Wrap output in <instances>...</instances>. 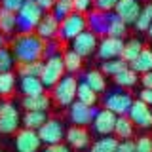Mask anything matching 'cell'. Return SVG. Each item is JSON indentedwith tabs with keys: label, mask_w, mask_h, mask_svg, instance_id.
Segmentation results:
<instances>
[{
	"label": "cell",
	"mask_w": 152,
	"mask_h": 152,
	"mask_svg": "<svg viewBox=\"0 0 152 152\" xmlns=\"http://www.w3.org/2000/svg\"><path fill=\"white\" fill-rule=\"evenodd\" d=\"M44 40L32 32H23L13 38V59L17 63H31L40 61L44 55Z\"/></svg>",
	"instance_id": "cell-1"
},
{
	"label": "cell",
	"mask_w": 152,
	"mask_h": 152,
	"mask_svg": "<svg viewBox=\"0 0 152 152\" xmlns=\"http://www.w3.org/2000/svg\"><path fill=\"white\" fill-rule=\"evenodd\" d=\"M76 89H78V80L76 76H63L53 86V99L59 107H70L76 101Z\"/></svg>",
	"instance_id": "cell-2"
},
{
	"label": "cell",
	"mask_w": 152,
	"mask_h": 152,
	"mask_svg": "<svg viewBox=\"0 0 152 152\" xmlns=\"http://www.w3.org/2000/svg\"><path fill=\"white\" fill-rule=\"evenodd\" d=\"M65 65H63V57L61 55H48L46 63L42 66V74L40 80L44 84V88H53V86L59 82L65 76Z\"/></svg>",
	"instance_id": "cell-3"
},
{
	"label": "cell",
	"mask_w": 152,
	"mask_h": 152,
	"mask_svg": "<svg viewBox=\"0 0 152 152\" xmlns=\"http://www.w3.org/2000/svg\"><path fill=\"white\" fill-rule=\"evenodd\" d=\"M42 15H44V12L40 10V6L34 0H25L21 10L17 12V27H21L23 32H31L40 23Z\"/></svg>",
	"instance_id": "cell-4"
},
{
	"label": "cell",
	"mask_w": 152,
	"mask_h": 152,
	"mask_svg": "<svg viewBox=\"0 0 152 152\" xmlns=\"http://www.w3.org/2000/svg\"><path fill=\"white\" fill-rule=\"evenodd\" d=\"M84 31H88V19L84 17V13L72 12L70 15H66L63 21H59V34L65 40H74L78 34H82Z\"/></svg>",
	"instance_id": "cell-5"
},
{
	"label": "cell",
	"mask_w": 152,
	"mask_h": 152,
	"mask_svg": "<svg viewBox=\"0 0 152 152\" xmlns=\"http://www.w3.org/2000/svg\"><path fill=\"white\" fill-rule=\"evenodd\" d=\"M36 133H38V137H40V141L44 142L46 146H50V145H59V142H63L66 129H65V126L59 120H55V118H48L46 124Z\"/></svg>",
	"instance_id": "cell-6"
},
{
	"label": "cell",
	"mask_w": 152,
	"mask_h": 152,
	"mask_svg": "<svg viewBox=\"0 0 152 152\" xmlns=\"http://www.w3.org/2000/svg\"><path fill=\"white\" fill-rule=\"evenodd\" d=\"M19 124H21V116H19L15 104L8 101L0 103V133H4V135L15 133L19 129Z\"/></svg>",
	"instance_id": "cell-7"
},
{
	"label": "cell",
	"mask_w": 152,
	"mask_h": 152,
	"mask_svg": "<svg viewBox=\"0 0 152 152\" xmlns=\"http://www.w3.org/2000/svg\"><path fill=\"white\" fill-rule=\"evenodd\" d=\"M131 103H133L131 95L126 91H112L104 97V108L114 112L116 116H124V114L129 112Z\"/></svg>",
	"instance_id": "cell-8"
},
{
	"label": "cell",
	"mask_w": 152,
	"mask_h": 152,
	"mask_svg": "<svg viewBox=\"0 0 152 152\" xmlns=\"http://www.w3.org/2000/svg\"><path fill=\"white\" fill-rule=\"evenodd\" d=\"M42 146V141L34 129H17L15 131V150L17 152H38Z\"/></svg>",
	"instance_id": "cell-9"
},
{
	"label": "cell",
	"mask_w": 152,
	"mask_h": 152,
	"mask_svg": "<svg viewBox=\"0 0 152 152\" xmlns=\"http://www.w3.org/2000/svg\"><path fill=\"white\" fill-rule=\"evenodd\" d=\"M97 36H95V32L91 31H84L82 34H78L72 40V51H76L80 57H88V55H93L95 51H97Z\"/></svg>",
	"instance_id": "cell-10"
},
{
	"label": "cell",
	"mask_w": 152,
	"mask_h": 152,
	"mask_svg": "<svg viewBox=\"0 0 152 152\" xmlns=\"http://www.w3.org/2000/svg\"><path fill=\"white\" fill-rule=\"evenodd\" d=\"M116 114L107 110V108H103V110H97L93 116V131L99 133V135L107 137L110 135V133H114V126H116Z\"/></svg>",
	"instance_id": "cell-11"
},
{
	"label": "cell",
	"mask_w": 152,
	"mask_h": 152,
	"mask_svg": "<svg viewBox=\"0 0 152 152\" xmlns=\"http://www.w3.org/2000/svg\"><path fill=\"white\" fill-rule=\"evenodd\" d=\"M122 48H124V40L122 38H112L107 36L99 42L97 46V55L101 61H110V59H118L122 53Z\"/></svg>",
	"instance_id": "cell-12"
},
{
	"label": "cell",
	"mask_w": 152,
	"mask_h": 152,
	"mask_svg": "<svg viewBox=\"0 0 152 152\" xmlns=\"http://www.w3.org/2000/svg\"><path fill=\"white\" fill-rule=\"evenodd\" d=\"M127 114H129V120L133 122V126H137V127H150L152 126V110L148 104H145L141 99L131 103V108Z\"/></svg>",
	"instance_id": "cell-13"
},
{
	"label": "cell",
	"mask_w": 152,
	"mask_h": 152,
	"mask_svg": "<svg viewBox=\"0 0 152 152\" xmlns=\"http://www.w3.org/2000/svg\"><path fill=\"white\" fill-rule=\"evenodd\" d=\"M114 13L122 19L126 25H133L137 21L141 13V4L137 0H118L116 8H114Z\"/></svg>",
	"instance_id": "cell-14"
},
{
	"label": "cell",
	"mask_w": 152,
	"mask_h": 152,
	"mask_svg": "<svg viewBox=\"0 0 152 152\" xmlns=\"http://www.w3.org/2000/svg\"><path fill=\"white\" fill-rule=\"evenodd\" d=\"M65 139L69 142V148H74V150H84L89 146V133L82 126L69 127L65 133Z\"/></svg>",
	"instance_id": "cell-15"
},
{
	"label": "cell",
	"mask_w": 152,
	"mask_h": 152,
	"mask_svg": "<svg viewBox=\"0 0 152 152\" xmlns=\"http://www.w3.org/2000/svg\"><path fill=\"white\" fill-rule=\"evenodd\" d=\"M95 110L93 107H88V104H82L80 101H74L70 104V120H72L74 126H82L86 127L88 124L93 122Z\"/></svg>",
	"instance_id": "cell-16"
},
{
	"label": "cell",
	"mask_w": 152,
	"mask_h": 152,
	"mask_svg": "<svg viewBox=\"0 0 152 152\" xmlns=\"http://www.w3.org/2000/svg\"><path fill=\"white\" fill-rule=\"evenodd\" d=\"M59 34V21L55 19L53 13H46L42 15L40 23L36 25V36H40L42 40H50Z\"/></svg>",
	"instance_id": "cell-17"
},
{
	"label": "cell",
	"mask_w": 152,
	"mask_h": 152,
	"mask_svg": "<svg viewBox=\"0 0 152 152\" xmlns=\"http://www.w3.org/2000/svg\"><path fill=\"white\" fill-rule=\"evenodd\" d=\"M19 89L25 97H32V95H40L44 93V84L38 76H21V82H19Z\"/></svg>",
	"instance_id": "cell-18"
},
{
	"label": "cell",
	"mask_w": 152,
	"mask_h": 152,
	"mask_svg": "<svg viewBox=\"0 0 152 152\" xmlns=\"http://www.w3.org/2000/svg\"><path fill=\"white\" fill-rule=\"evenodd\" d=\"M51 104V99L46 93L32 95V97H23V108L25 110H38V112H48Z\"/></svg>",
	"instance_id": "cell-19"
},
{
	"label": "cell",
	"mask_w": 152,
	"mask_h": 152,
	"mask_svg": "<svg viewBox=\"0 0 152 152\" xmlns=\"http://www.w3.org/2000/svg\"><path fill=\"white\" fill-rule=\"evenodd\" d=\"M145 50L142 48V42L137 40V38H131V40L124 42V48H122V53H120V59L126 61V63H133L137 59V55Z\"/></svg>",
	"instance_id": "cell-20"
},
{
	"label": "cell",
	"mask_w": 152,
	"mask_h": 152,
	"mask_svg": "<svg viewBox=\"0 0 152 152\" xmlns=\"http://www.w3.org/2000/svg\"><path fill=\"white\" fill-rule=\"evenodd\" d=\"M127 32V25L122 21L116 13H110L108 12V23H107V36H112V38H124Z\"/></svg>",
	"instance_id": "cell-21"
},
{
	"label": "cell",
	"mask_w": 152,
	"mask_h": 152,
	"mask_svg": "<svg viewBox=\"0 0 152 152\" xmlns=\"http://www.w3.org/2000/svg\"><path fill=\"white\" fill-rule=\"evenodd\" d=\"M46 120H48L46 112L27 110L25 116L21 118V124H23V127H27V129H34V131H38V129H40V127L46 124Z\"/></svg>",
	"instance_id": "cell-22"
},
{
	"label": "cell",
	"mask_w": 152,
	"mask_h": 152,
	"mask_svg": "<svg viewBox=\"0 0 152 152\" xmlns=\"http://www.w3.org/2000/svg\"><path fill=\"white\" fill-rule=\"evenodd\" d=\"M84 82L88 84L97 95L107 89V78H104V74L101 70H88L86 76H84Z\"/></svg>",
	"instance_id": "cell-23"
},
{
	"label": "cell",
	"mask_w": 152,
	"mask_h": 152,
	"mask_svg": "<svg viewBox=\"0 0 152 152\" xmlns=\"http://www.w3.org/2000/svg\"><path fill=\"white\" fill-rule=\"evenodd\" d=\"M131 65V69L135 70V72H141V74H145V72H150L152 70V50H142L139 55H137V59L133 61Z\"/></svg>",
	"instance_id": "cell-24"
},
{
	"label": "cell",
	"mask_w": 152,
	"mask_h": 152,
	"mask_svg": "<svg viewBox=\"0 0 152 152\" xmlns=\"http://www.w3.org/2000/svg\"><path fill=\"white\" fill-rule=\"evenodd\" d=\"M76 101H80L82 104L93 107L97 103V93L93 91L86 82H78V89H76Z\"/></svg>",
	"instance_id": "cell-25"
},
{
	"label": "cell",
	"mask_w": 152,
	"mask_h": 152,
	"mask_svg": "<svg viewBox=\"0 0 152 152\" xmlns=\"http://www.w3.org/2000/svg\"><path fill=\"white\" fill-rule=\"evenodd\" d=\"M114 135L120 137V141L124 139H131L133 137V122L126 116H118L116 118V126H114Z\"/></svg>",
	"instance_id": "cell-26"
},
{
	"label": "cell",
	"mask_w": 152,
	"mask_h": 152,
	"mask_svg": "<svg viewBox=\"0 0 152 152\" xmlns=\"http://www.w3.org/2000/svg\"><path fill=\"white\" fill-rule=\"evenodd\" d=\"M116 148H118V139L107 135V137H101V139L95 141L89 152H116Z\"/></svg>",
	"instance_id": "cell-27"
},
{
	"label": "cell",
	"mask_w": 152,
	"mask_h": 152,
	"mask_svg": "<svg viewBox=\"0 0 152 152\" xmlns=\"http://www.w3.org/2000/svg\"><path fill=\"white\" fill-rule=\"evenodd\" d=\"M17 27V15L6 10H0V32L4 34H12Z\"/></svg>",
	"instance_id": "cell-28"
},
{
	"label": "cell",
	"mask_w": 152,
	"mask_h": 152,
	"mask_svg": "<svg viewBox=\"0 0 152 152\" xmlns=\"http://www.w3.org/2000/svg\"><path fill=\"white\" fill-rule=\"evenodd\" d=\"M63 65H65V70H66V72L76 74L80 69H82V57L76 53V51L69 50V51L63 55Z\"/></svg>",
	"instance_id": "cell-29"
},
{
	"label": "cell",
	"mask_w": 152,
	"mask_h": 152,
	"mask_svg": "<svg viewBox=\"0 0 152 152\" xmlns=\"http://www.w3.org/2000/svg\"><path fill=\"white\" fill-rule=\"evenodd\" d=\"M42 66H44V63H42V61L19 63V65H17V72H19V76H38V78H40Z\"/></svg>",
	"instance_id": "cell-30"
},
{
	"label": "cell",
	"mask_w": 152,
	"mask_h": 152,
	"mask_svg": "<svg viewBox=\"0 0 152 152\" xmlns=\"http://www.w3.org/2000/svg\"><path fill=\"white\" fill-rule=\"evenodd\" d=\"M114 82L118 86H122V88H131V86L137 84V72L127 66V69H124L122 72H118L114 76Z\"/></svg>",
	"instance_id": "cell-31"
},
{
	"label": "cell",
	"mask_w": 152,
	"mask_h": 152,
	"mask_svg": "<svg viewBox=\"0 0 152 152\" xmlns=\"http://www.w3.org/2000/svg\"><path fill=\"white\" fill-rule=\"evenodd\" d=\"M74 12V4L72 0H55V6H53V15L57 21H63L66 15Z\"/></svg>",
	"instance_id": "cell-32"
},
{
	"label": "cell",
	"mask_w": 152,
	"mask_h": 152,
	"mask_svg": "<svg viewBox=\"0 0 152 152\" xmlns=\"http://www.w3.org/2000/svg\"><path fill=\"white\" fill-rule=\"evenodd\" d=\"M124 69H127V63L122 61L120 57L118 59H110V61H104L101 65V72L107 74V76H116L118 72H122Z\"/></svg>",
	"instance_id": "cell-33"
},
{
	"label": "cell",
	"mask_w": 152,
	"mask_h": 152,
	"mask_svg": "<svg viewBox=\"0 0 152 152\" xmlns=\"http://www.w3.org/2000/svg\"><path fill=\"white\" fill-rule=\"evenodd\" d=\"M15 88V74L13 72H0V95H10Z\"/></svg>",
	"instance_id": "cell-34"
},
{
	"label": "cell",
	"mask_w": 152,
	"mask_h": 152,
	"mask_svg": "<svg viewBox=\"0 0 152 152\" xmlns=\"http://www.w3.org/2000/svg\"><path fill=\"white\" fill-rule=\"evenodd\" d=\"M13 53L12 51H8L6 48H2L0 50V72H12L13 69Z\"/></svg>",
	"instance_id": "cell-35"
},
{
	"label": "cell",
	"mask_w": 152,
	"mask_h": 152,
	"mask_svg": "<svg viewBox=\"0 0 152 152\" xmlns=\"http://www.w3.org/2000/svg\"><path fill=\"white\" fill-rule=\"evenodd\" d=\"M135 152H152V139L148 135H142L135 141Z\"/></svg>",
	"instance_id": "cell-36"
},
{
	"label": "cell",
	"mask_w": 152,
	"mask_h": 152,
	"mask_svg": "<svg viewBox=\"0 0 152 152\" xmlns=\"http://www.w3.org/2000/svg\"><path fill=\"white\" fill-rule=\"evenodd\" d=\"M23 2H25V0H2V10L12 12V13H17L19 10H21Z\"/></svg>",
	"instance_id": "cell-37"
},
{
	"label": "cell",
	"mask_w": 152,
	"mask_h": 152,
	"mask_svg": "<svg viewBox=\"0 0 152 152\" xmlns=\"http://www.w3.org/2000/svg\"><path fill=\"white\" fill-rule=\"evenodd\" d=\"M150 23H152V19L146 15V13H142V10H141V13H139V17H137V21L133 23V25L137 27V31H148V27H150Z\"/></svg>",
	"instance_id": "cell-38"
},
{
	"label": "cell",
	"mask_w": 152,
	"mask_h": 152,
	"mask_svg": "<svg viewBox=\"0 0 152 152\" xmlns=\"http://www.w3.org/2000/svg\"><path fill=\"white\" fill-rule=\"evenodd\" d=\"M116 4H118V0H95L97 10H99V12H104V13L112 12V10L116 8Z\"/></svg>",
	"instance_id": "cell-39"
},
{
	"label": "cell",
	"mask_w": 152,
	"mask_h": 152,
	"mask_svg": "<svg viewBox=\"0 0 152 152\" xmlns=\"http://www.w3.org/2000/svg\"><path fill=\"white\" fill-rule=\"evenodd\" d=\"M72 4H74V12H78V13H86L89 8H91L93 0H72Z\"/></svg>",
	"instance_id": "cell-40"
},
{
	"label": "cell",
	"mask_w": 152,
	"mask_h": 152,
	"mask_svg": "<svg viewBox=\"0 0 152 152\" xmlns=\"http://www.w3.org/2000/svg\"><path fill=\"white\" fill-rule=\"evenodd\" d=\"M116 152H135V141H131V139L118 141V148H116Z\"/></svg>",
	"instance_id": "cell-41"
},
{
	"label": "cell",
	"mask_w": 152,
	"mask_h": 152,
	"mask_svg": "<svg viewBox=\"0 0 152 152\" xmlns=\"http://www.w3.org/2000/svg\"><path fill=\"white\" fill-rule=\"evenodd\" d=\"M44 152H70V148L66 145H63V142H59V145H50L46 146Z\"/></svg>",
	"instance_id": "cell-42"
},
{
	"label": "cell",
	"mask_w": 152,
	"mask_h": 152,
	"mask_svg": "<svg viewBox=\"0 0 152 152\" xmlns=\"http://www.w3.org/2000/svg\"><path fill=\"white\" fill-rule=\"evenodd\" d=\"M34 2L40 6L42 12H50V10H53V6H55V0H34Z\"/></svg>",
	"instance_id": "cell-43"
},
{
	"label": "cell",
	"mask_w": 152,
	"mask_h": 152,
	"mask_svg": "<svg viewBox=\"0 0 152 152\" xmlns=\"http://www.w3.org/2000/svg\"><path fill=\"white\" fill-rule=\"evenodd\" d=\"M141 101L145 104H148V107H152V89H142L141 91Z\"/></svg>",
	"instance_id": "cell-44"
},
{
	"label": "cell",
	"mask_w": 152,
	"mask_h": 152,
	"mask_svg": "<svg viewBox=\"0 0 152 152\" xmlns=\"http://www.w3.org/2000/svg\"><path fill=\"white\" fill-rule=\"evenodd\" d=\"M141 82H142V86H145V89H152V70H150V72H145V74H142Z\"/></svg>",
	"instance_id": "cell-45"
},
{
	"label": "cell",
	"mask_w": 152,
	"mask_h": 152,
	"mask_svg": "<svg viewBox=\"0 0 152 152\" xmlns=\"http://www.w3.org/2000/svg\"><path fill=\"white\" fill-rule=\"evenodd\" d=\"M142 13H146V15H148V17L152 19V0H150L148 4H146L145 8H142Z\"/></svg>",
	"instance_id": "cell-46"
},
{
	"label": "cell",
	"mask_w": 152,
	"mask_h": 152,
	"mask_svg": "<svg viewBox=\"0 0 152 152\" xmlns=\"http://www.w3.org/2000/svg\"><path fill=\"white\" fill-rule=\"evenodd\" d=\"M146 32H148V36L152 38V23H150V27H148V31H146Z\"/></svg>",
	"instance_id": "cell-47"
},
{
	"label": "cell",
	"mask_w": 152,
	"mask_h": 152,
	"mask_svg": "<svg viewBox=\"0 0 152 152\" xmlns=\"http://www.w3.org/2000/svg\"><path fill=\"white\" fill-rule=\"evenodd\" d=\"M0 152H2V150H0Z\"/></svg>",
	"instance_id": "cell-48"
}]
</instances>
